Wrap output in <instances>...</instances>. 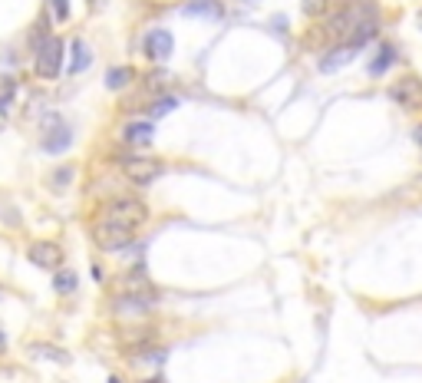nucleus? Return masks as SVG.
<instances>
[{"label": "nucleus", "instance_id": "f257e3e1", "mask_svg": "<svg viewBox=\"0 0 422 383\" xmlns=\"http://www.w3.org/2000/svg\"><path fill=\"white\" fill-rule=\"evenodd\" d=\"M369 20H376V7H373V4H350V7H343L336 17H330L327 33H330V37H340L343 44H350V37Z\"/></svg>", "mask_w": 422, "mask_h": 383}, {"label": "nucleus", "instance_id": "f03ea898", "mask_svg": "<svg viewBox=\"0 0 422 383\" xmlns=\"http://www.w3.org/2000/svg\"><path fill=\"white\" fill-rule=\"evenodd\" d=\"M103 219L106 221H116V225H126V228H139L149 221V205L142 198H112L103 205Z\"/></svg>", "mask_w": 422, "mask_h": 383}, {"label": "nucleus", "instance_id": "7ed1b4c3", "mask_svg": "<svg viewBox=\"0 0 422 383\" xmlns=\"http://www.w3.org/2000/svg\"><path fill=\"white\" fill-rule=\"evenodd\" d=\"M93 241H96V248H103V252H122V248H129L132 241H136V228H126V225L99 219L96 225H93Z\"/></svg>", "mask_w": 422, "mask_h": 383}, {"label": "nucleus", "instance_id": "20e7f679", "mask_svg": "<svg viewBox=\"0 0 422 383\" xmlns=\"http://www.w3.org/2000/svg\"><path fill=\"white\" fill-rule=\"evenodd\" d=\"M33 70H37V77H44V79L60 77V70H63V40H60V37L50 33L44 44L37 46V63H33Z\"/></svg>", "mask_w": 422, "mask_h": 383}, {"label": "nucleus", "instance_id": "39448f33", "mask_svg": "<svg viewBox=\"0 0 422 383\" xmlns=\"http://www.w3.org/2000/svg\"><path fill=\"white\" fill-rule=\"evenodd\" d=\"M390 96L396 99V106L406 112H419L422 110V79L406 73V77L396 79V86L390 89Z\"/></svg>", "mask_w": 422, "mask_h": 383}, {"label": "nucleus", "instance_id": "423d86ee", "mask_svg": "<svg viewBox=\"0 0 422 383\" xmlns=\"http://www.w3.org/2000/svg\"><path fill=\"white\" fill-rule=\"evenodd\" d=\"M44 129H46V136H44V143H40V149H44V152L56 155V152H63V149H70V143H73V132H70V126H66L60 116H46Z\"/></svg>", "mask_w": 422, "mask_h": 383}, {"label": "nucleus", "instance_id": "0eeeda50", "mask_svg": "<svg viewBox=\"0 0 422 383\" xmlns=\"http://www.w3.org/2000/svg\"><path fill=\"white\" fill-rule=\"evenodd\" d=\"M27 258H30V264L44 268V271H60L63 268V248L56 241H33L27 248Z\"/></svg>", "mask_w": 422, "mask_h": 383}, {"label": "nucleus", "instance_id": "6e6552de", "mask_svg": "<svg viewBox=\"0 0 422 383\" xmlns=\"http://www.w3.org/2000/svg\"><path fill=\"white\" fill-rule=\"evenodd\" d=\"M162 172V162H155V159H126L122 162V176L129 178L132 186H152Z\"/></svg>", "mask_w": 422, "mask_h": 383}, {"label": "nucleus", "instance_id": "1a4fd4ad", "mask_svg": "<svg viewBox=\"0 0 422 383\" xmlns=\"http://www.w3.org/2000/svg\"><path fill=\"white\" fill-rule=\"evenodd\" d=\"M155 340V327L149 324H122L119 327V344L126 351H152Z\"/></svg>", "mask_w": 422, "mask_h": 383}, {"label": "nucleus", "instance_id": "9d476101", "mask_svg": "<svg viewBox=\"0 0 422 383\" xmlns=\"http://www.w3.org/2000/svg\"><path fill=\"white\" fill-rule=\"evenodd\" d=\"M172 50H175V40L169 30H152L145 37V56H149L152 63H165L172 56Z\"/></svg>", "mask_w": 422, "mask_h": 383}, {"label": "nucleus", "instance_id": "9b49d317", "mask_svg": "<svg viewBox=\"0 0 422 383\" xmlns=\"http://www.w3.org/2000/svg\"><path fill=\"white\" fill-rule=\"evenodd\" d=\"M353 56H357V46L340 44L336 50H330V53H327L317 66H320V73H336V70H340V66H347L350 60H353Z\"/></svg>", "mask_w": 422, "mask_h": 383}, {"label": "nucleus", "instance_id": "f8f14e48", "mask_svg": "<svg viewBox=\"0 0 422 383\" xmlns=\"http://www.w3.org/2000/svg\"><path fill=\"white\" fill-rule=\"evenodd\" d=\"M152 136H155V126H152V122H129V126L122 129V143H129V145H149Z\"/></svg>", "mask_w": 422, "mask_h": 383}, {"label": "nucleus", "instance_id": "ddd939ff", "mask_svg": "<svg viewBox=\"0 0 422 383\" xmlns=\"http://www.w3.org/2000/svg\"><path fill=\"white\" fill-rule=\"evenodd\" d=\"M393 63H396V46L383 44V46H379V53L373 56V63L367 66V73H369V77H383V73H386Z\"/></svg>", "mask_w": 422, "mask_h": 383}, {"label": "nucleus", "instance_id": "4468645a", "mask_svg": "<svg viewBox=\"0 0 422 383\" xmlns=\"http://www.w3.org/2000/svg\"><path fill=\"white\" fill-rule=\"evenodd\" d=\"M132 79H136V70H132V66H112L106 73V86L119 93V89L132 86Z\"/></svg>", "mask_w": 422, "mask_h": 383}, {"label": "nucleus", "instance_id": "2eb2a0df", "mask_svg": "<svg viewBox=\"0 0 422 383\" xmlns=\"http://www.w3.org/2000/svg\"><path fill=\"white\" fill-rule=\"evenodd\" d=\"M93 63V50L86 46V40H73V60H70V73H83Z\"/></svg>", "mask_w": 422, "mask_h": 383}, {"label": "nucleus", "instance_id": "dca6fc26", "mask_svg": "<svg viewBox=\"0 0 422 383\" xmlns=\"http://www.w3.org/2000/svg\"><path fill=\"white\" fill-rule=\"evenodd\" d=\"M76 285H79L76 271H70V268H60V271H53V291H56V294H73Z\"/></svg>", "mask_w": 422, "mask_h": 383}, {"label": "nucleus", "instance_id": "f3484780", "mask_svg": "<svg viewBox=\"0 0 422 383\" xmlns=\"http://www.w3.org/2000/svg\"><path fill=\"white\" fill-rule=\"evenodd\" d=\"M185 13L188 17H221V4L218 0H192Z\"/></svg>", "mask_w": 422, "mask_h": 383}, {"label": "nucleus", "instance_id": "a211bd4d", "mask_svg": "<svg viewBox=\"0 0 422 383\" xmlns=\"http://www.w3.org/2000/svg\"><path fill=\"white\" fill-rule=\"evenodd\" d=\"M33 353L37 357H50L56 363H70V353H63L60 347H50V344H33Z\"/></svg>", "mask_w": 422, "mask_h": 383}, {"label": "nucleus", "instance_id": "6ab92c4d", "mask_svg": "<svg viewBox=\"0 0 422 383\" xmlns=\"http://www.w3.org/2000/svg\"><path fill=\"white\" fill-rule=\"evenodd\" d=\"M17 96V83L11 77H0V112L11 106V99Z\"/></svg>", "mask_w": 422, "mask_h": 383}, {"label": "nucleus", "instance_id": "aec40b11", "mask_svg": "<svg viewBox=\"0 0 422 383\" xmlns=\"http://www.w3.org/2000/svg\"><path fill=\"white\" fill-rule=\"evenodd\" d=\"M175 106H178V99L175 96H165V99H159V103H152V116H165V112H172Z\"/></svg>", "mask_w": 422, "mask_h": 383}, {"label": "nucleus", "instance_id": "412c9836", "mask_svg": "<svg viewBox=\"0 0 422 383\" xmlns=\"http://www.w3.org/2000/svg\"><path fill=\"white\" fill-rule=\"evenodd\" d=\"M301 7H303L307 17H317V13L327 11V0H301Z\"/></svg>", "mask_w": 422, "mask_h": 383}, {"label": "nucleus", "instance_id": "4be33fe9", "mask_svg": "<svg viewBox=\"0 0 422 383\" xmlns=\"http://www.w3.org/2000/svg\"><path fill=\"white\" fill-rule=\"evenodd\" d=\"M50 4H53L56 20H66V17H70V0H50Z\"/></svg>", "mask_w": 422, "mask_h": 383}, {"label": "nucleus", "instance_id": "5701e85b", "mask_svg": "<svg viewBox=\"0 0 422 383\" xmlns=\"http://www.w3.org/2000/svg\"><path fill=\"white\" fill-rule=\"evenodd\" d=\"M70 178H73V169L66 165V169H60V172H56V186H63V182H70Z\"/></svg>", "mask_w": 422, "mask_h": 383}, {"label": "nucleus", "instance_id": "b1692460", "mask_svg": "<svg viewBox=\"0 0 422 383\" xmlns=\"http://www.w3.org/2000/svg\"><path fill=\"white\" fill-rule=\"evenodd\" d=\"M412 139H416V145H419V149H422V122H419V126H416V129H412Z\"/></svg>", "mask_w": 422, "mask_h": 383}, {"label": "nucleus", "instance_id": "393cba45", "mask_svg": "<svg viewBox=\"0 0 422 383\" xmlns=\"http://www.w3.org/2000/svg\"><path fill=\"white\" fill-rule=\"evenodd\" d=\"M4 353H7V334L0 330V357H4Z\"/></svg>", "mask_w": 422, "mask_h": 383}, {"label": "nucleus", "instance_id": "a878e982", "mask_svg": "<svg viewBox=\"0 0 422 383\" xmlns=\"http://www.w3.org/2000/svg\"><path fill=\"white\" fill-rule=\"evenodd\" d=\"M109 383H119V377H109Z\"/></svg>", "mask_w": 422, "mask_h": 383}, {"label": "nucleus", "instance_id": "bb28decb", "mask_svg": "<svg viewBox=\"0 0 422 383\" xmlns=\"http://www.w3.org/2000/svg\"><path fill=\"white\" fill-rule=\"evenodd\" d=\"M419 23H422V13H419Z\"/></svg>", "mask_w": 422, "mask_h": 383}]
</instances>
